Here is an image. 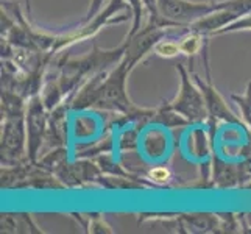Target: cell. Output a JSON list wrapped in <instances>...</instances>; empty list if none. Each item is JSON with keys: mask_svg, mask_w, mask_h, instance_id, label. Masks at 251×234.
<instances>
[{"mask_svg": "<svg viewBox=\"0 0 251 234\" xmlns=\"http://www.w3.org/2000/svg\"><path fill=\"white\" fill-rule=\"evenodd\" d=\"M153 52L162 58H175L181 53L179 42L170 39H159L153 47Z\"/></svg>", "mask_w": 251, "mask_h": 234, "instance_id": "cell-10", "label": "cell"}, {"mask_svg": "<svg viewBox=\"0 0 251 234\" xmlns=\"http://www.w3.org/2000/svg\"><path fill=\"white\" fill-rule=\"evenodd\" d=\"M228 5L223 2H190V0H158V8L162 17L178 27L189 28L190 24L200 21L201 17L219 11Z\"/></svg>", "mask_w": 251, "mask_h": 234, "instance_id": "cell-4", "label": "cell"}, {"mask_svg": "<svg viewBox=\"0 0 251 234\" xmlns=\"http://www.w3.org/2000/svg\"><path fill=\"white\" fill-rule=\"evenodd\" d=\"M194 81L195 84L200 88L201 94H203V99L206 103V108H207V114L209 117H212L214 122L217 120H223V122H228V124H237L240 125L242 122L232 114V111L228 108V105L225 103V100L222 99V95L217 92V89L214 88L212 83H211V75H207V80H201L198 75H194Z\"/></svg>", "mask_w": 251, "mask_h": 234, "instance_id": "cell-5", "label": "cell"}, {"mask_svg": "<svg viewBox=\"0 0 251 234\" xmlns=\"http://www.w3.org/2000/svg\"><path fill=\"white\" fill-rule=\"evenodd\" d=\"M149 178L156 184H166L172 180V172L166 166H159V167H153L149 172Z\"/></svg>", "mask_w": 251, "mask_h": 234, "instance_id": "cell-13", "label": "cell"}, {"mask_svg": "<svg viewBox=\"0 0 251 234\" xmlns=\"http://www.w3.org/2000/svg\"><path fill=\"white\" fill-rule=\"evenodd\" d=\"M176 71L179 72L181 78V88L179 94L164 108H167L173 112H176L179 117L187 120V124H201L207 119V108L203 99V94L198 86H195L187 75V71L183 64L176 66Z\"/></svg>", "mask_w": 251, "mask_h": 234, "instance_id": "cell-3", "label": "cell"}, {"mask_svg": "<svg viewBox=\"0 0 251 234\" xmlns=\"http://www.w3.org/2000/svg\"><path fill=\"white\" fill-rule=\"evenodd\" d=\"M25 3H27V8H28V11H31V6H30V0H25Z\"/></svg>", "mask_w": 251, "mask_h": 234, "instance_id": "cell-16", "label": "cell"}, {"mask_svg": "<svg viewBox=\"0 0 251 234\" xmlns=\"http://www.w3.org/2000/svg\"><path fill=\"white\" fill-rule=\"evenodd\" d=\"M245 220L248 222V225L251 227V212H250V214H245Z\"/></svg>", "mask_w": 251, "mask_h": 234, "instance_id": "cell-15", "label": "cell"}, {"mask_svg": "<svg viewBox=\"0 0 251 234\" xmlns=\"http://www.w3.org/2000/svg\"><path fill=\"white\" fill-rule=\"evenodd\" d=\"M108 2H109V0H91V6L88 10V14H86L84 22H89L91 19H94V17L101 11L103 3H108Z\"/></svg>", "mask_w": 251, "mask_h": 234, "instance_id": "cell-14", "label": "cell"}, {"mask_svg": "<svg viewBox=\"0 0 251 234\" xmlns=\"http://www.w3.org/2000/svg\"><path fill=\"white\" fill-rule=\"evenodd\" d=\"M6 100V99H3ZM5 106V112L8 116V120L5 122L3 134H2V156L5 155V158H14L17 155L19 156L22 153V117H21V109L19 106L16 108L13 103L11 108Z\"/></svg>", "mask_w": 251, "mask_h": 234, "instance_id": "cell-6", "label": "cell"}, {"mask_svg": "<svg viewBox=\"0 0 251 234\" xmlns=\"http://www.w3.org/2000/svg\"><path fill=\"white\" fill-rule=\"evenodd\" d=\"M231 99L237 103L244 124L251 130V81L248 83L247 92L244 95H231Z\"/></svg>", "mask_w": 251, "mask_h": 234, "instance_id": "cell-9", "label": "cell"}, {"mask_svg": "<svg viewBox=\"0 0 251 234\" xmlns=\"http://www.w3.org/2000/svg\"><path fill=\"white\" fill-rule=\"evenodd\" d=\"M28 153L30 159H36V155L41 149L42 134L46 128V116H44V105L39 97H33L28 106Z\"/></svg>", "mask_w": 251, "mask_h": 234, "instance_id": "cell-7", "label": "cell"}, {"mask_svg": "<svg viewBox=\"0 0 251 234\" xmlns=\"http://www.w3.org/2000/svg\"><path fill=\"white\" fill-rule=\"evenodd\" d=\"M167 30L169 28H159L154 27L151 22H147V25L142 30H139V33L134 34L133 38H126V50L114 71L106 77L99 74L97 77L91 78L88 86H84L81 92L74 99L71 108L80 111L88 108L112 109L134 117L156 116V111L153 109L144 111L136 108L128 99L125 84L126 77L134 69V66L150 50H153L154 44L162 39Z\"/></svg>", "mask_w": 251, "mask_h": 234, "instance_id": "cell-1", "label": "cell"}, {"mask_svg": "<svg viewBox=\"0 0 251 234\" xmlns=\"http://www.w3.org/2000/svg\"><path fill=\"white\" fill-rule=\"evenodd\" d=\"M179 47L183 55H187V56L197 55L198 52L203 49V34L187 30V33L179 39Z\"/></svg>", "mask_w": 251, "mask_h": 234, "instance_id": "cell-8", "label": "cell"}, {"mask_svg": "<svg viewBox=\"0 0 251 234\" xmlns=\"http://www.w3.org/2000/svg\"><path fill=\"white\" fill-rule=\"evenodd\" d=\"M192 227L198 228V230H207V228H214V225H217V219L211 214H194L190 217H184Z\"/></svg>", "mask_w": 251, "mask_h": 234, "instance_id": "cell-12", "label": "cell"}, {"mask_svg": "<svg viewBox=\"0 0 251 234\" xmlns=\"http://www.w3.org/2000/svg\"><path fill=\"white\" fill-rule=\"evenodd\" d=\"M131 6V11H133V27L128 33V38H133L134 34L139 33L141 30V24H142V17H144V13L147 11V8L144 5V0H126Z\"/></svg>", "mask_w": 251, "mask_h": 234, "instance_id": "cell-11", "label": "cell"}, {"mask_svg": "<svg viewBox=\"0 0 251 234\" xmlns=\"http://www.w3.org/2000/svg\"><path fill=\"white\" fill-rule=\"evenodd\" d=\"M126 50V41L122 46H119L117 49L112 50H100L99 47H94V52L89 53L88 56H83L80 59H72L67 64H64L63 74L59 77L58 83L55 84V95L50 100L47 108H53L56 105V102L63 97L64 94H67L71 89H74L83 78L92 77L94 74H103L106 67L111 64L119 63L122 59L124 53Z\"/></svg>", "mask_w": 251, "mask_h": 234, "instance_id": "cell-2", "label": "cell"}]
</instances>
